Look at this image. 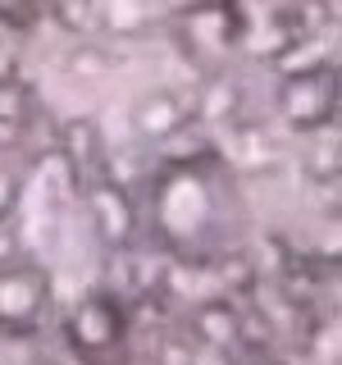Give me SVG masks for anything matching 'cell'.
Listing matches in <instances>:
<instances>
[{"instance_id": "obj_1", "label": "cell", "mask_w": 342, "mask_h": 365, "mask_svg": "<svg viewBox=\"0 0 342 365\" xmlns=\"http://www.w3.org/2000/svg\"><path fill=\"white\" fill-rule=\"evenodd\" d=\"M174 37L187 55L205 64H224L247 37L242 5L237 0H187L174 14Z\"/></svg>"}, {"instance_id": "obj_2", "label": "cell", "mask_w": 342, "mask_h": 365, "mask_svg": "<svg viewBox=\"0 0 342 365\" xmlns=\"http://www.w3.org/2000/svg\"><path fill=\"white\" fill-rule=\"evenodd\" d=\"M51 306V274L37 260H0V334H32Z\"/></svg>"}, {"instance_id": "obj_3", "label": "cell", "mask_w": 342, "mask_h": 365, "mask_svg": "<svg viewBox=\"0 0 342 365\" xmlns=\"http://www.w3.org/2000/svg\"><path fill=\"white\" fill-rule=\"evenodd\" d=\"M338 106V78L328 64L315 68H296L279 83V114L292 128H319V123L333 119Z\"/></svg>"}, {"instance_id": "obj_4", "label": "cell", "mask_w": 342, "mask_h": 365, "mask_svg": "<svg viewBox=\"0 0 342 365\" xmlns=\"http://www.w3.org/2000/svg\"><path fill=\"white\" fill-rule=\"evenodd\" d=\"M87 210L105 247H123L133 237V201L114 178H87Z\"/></svg>"}, {"instance_id": "obj_5", "label": "cell", "mask_w": 342, "mask_h": 365, "mask_svg": "<svg viewBox=\"0 0 342 365\" xmlns=\"http://www.w3.org/2000/svg\"><path fill=\"white\" fill-rule=\"evenodd\" d=\"M119 329H123V311H119V302L105 297V292L87 297V302L68 315V342H73L78 351L114 347V342H119Z\"/></svg>"}, {"instance_id": "obj_6", "label": "cell", "mask_w": 342, "mask_h": 365, "mask_svg": "<svg viewBox=\"0 0 342 365\" xmlns=\"http://www.w3.org/2000/svg\"><path fill=\"white\" fill-rule=\"evenodd\" d=\"M133 123L142 128V137H151V142H165V137H174L182 123H187V110H182V96L178 91H146L142 101H137L133 110Z\"/></svg>"}, {"instance_id": "obj_7", "label": "cell", "mask_w": 342, "mask_h": 365, "mask_svg": "<svg viewBox=\"0 0 342 365\" xmlns=\"http://www.w3.org/2000/svg\"><path fill=\"white\" fill-rule=\"evenodd\" d=\"M60 151L68 160V169H73L78 178H91V169L100 165V155H105V142H100V128L91 119H68L60 128Z\"/></svg>"}, {"instance_id": "obj_8", "label": "cell", "mask_w": 342, "mask_h": 365, "mask_svg": "<svg viewBox=\"0 0 342 365\" xmlns=\"http://www.w3.org/2000/svg\"><path fill=\"white\" fill-rule=\"evenodd\" d=\"M37 114V96L19 73H0V123L5 128H23Z\"/></svg>"}, {"instance_id": "obj_9", "label": "cell", "mask_w": 342, "mask_h": 365, "mask_svg": "<svg viewBox=\"0 0 342 365\" xmlns=\"http://www.w3.org/2000/svg\"><path fill=\"white\" fill-rule=\"evenodd\" d=\"M46 5L60 14V23L64 28H73V32H83L91 19H96V5L100 0H46Z\"/></svg>"}, {"instance_id": "obj_10", "label": "cell", "mask_w": 342, "mask_h": 365, "mask_svg": "<svg viewBox=\"0 0 342 365\" xmlns=\"http://www.w3.org/2000/svg\"><path fill=\"white\" fill-rule=\"evenodd\" d=\"M23 197V178L14 174V169H0V224L14 220V205Z\"/></svg>"}, {"instance_id": "obj_11", "label": "cell", "mask_w": 342, "mask_h": 365, "mask_svg": "<svg viewBox=\"0 0 342 365\" xmlns=\"http://www.w3.org/2000/svg\"><path fill=\"white\" fill-rule=\"evenodd\" d=\"M201 324H205V338L224 342L228 329H233V315H228V306H205V311H201Z\"/></svg>"}, {"instance_id": "obj_12", "label": "cell", "mask_w": 342, "mask_h": 365, "mask_svg": "<svg viewBox=\"0 0 342 365\" xmlns=\"http://www.w3.org/2000/svg\"><path fill=\"white\" fill-rule=\"evenodd\" d=\"M41 5L46 0H0V14L5 19H28V14H37Z\"/></svg>"}, {"instance_id": "obj_13", "label": "cell", "mask_w": 342, "mask_h": 365, "mask_svg": "<svg viewBox=\"0 0 342 365\" xmlns=\"http://www.w3.org/2000/svg\"><path fill=\"white\" fill-rule=\"evenodd\" d=\"M14 256V242H9V224H0V260Z\"/></svg>"}]
</instances>
